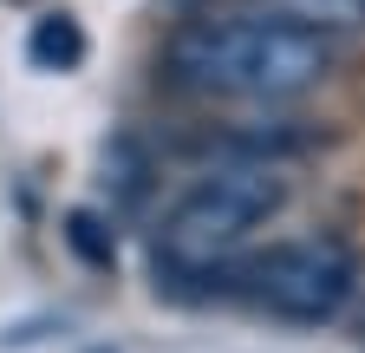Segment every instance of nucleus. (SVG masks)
I'll use <instances>...</instances> for the list:
<instances>
[{
  "label": "nucleus",
  "mask_w": 365,
  "mask_h": 353,
  "mask_svg": "<svg viewBox=\"0 0 365 353\" xmlns=\"http://www.w3.org/2000/svg\"><path fill=\"white\" fill-rule=\"evenodd\" d=\"M267 14H281L294 26H313V33H327V39H352L365 33V0H261Z\"/></svg>",
  "instance_id": "nucleus-4"
},
{
  "label": "nucleus",
  "mask_w": 365,
  "mask_h": 353,
  "mask_svg": "<svg viewBox=\"0 0 365 353\" xmlns=\"http://www.w3.org/2000/svg\"><path fill=\"white\" fill-rule=\"evenodd\" d=\"M281 203H287V176L274 170V164H261V157L215 164V170H202L196 184L163 209V223H157V262H163L170 275H209Z\"/></svg>",
  "instance_id": "nucleus-2"
},
{
  "label": "nucleus",
  "mask_w": 365,
  "mask_h": 353,
  "mask_svg": "<svg viewBox=\"0 0 365 353\" xmlns=\"http://www.w3.org/2000/svg\"><path fill=\"white\" fill-rule=\"evenodd\" d=\"M235 288L248 294V307L274 321H294V327H319L352 307L359 294V249L339 236H294V242H274L261 255L242 262Z\"/></svg>",
  "instance_id": "nucleus-3"
},
{
  "label": "nucleus",
  "mask_w": 365,
  "mask_h": 353,
  "mask_svg": "<svg viewBox=\"0 0 365 353\" xmlns=\"http://www.w3.org/2000/svg\"><path fill=\"white\" fill-rule=\"evenodd\" d=\"M346 39H327L313 26H294L281 14H209L176 26L170 39V79L182 92H202V99H248V105H281L313 92L319 79H333Z\"/></svg>",
  "instance_id": "nucleus-1"
},
{
  "label": "nucleus",
  "mask_w": 365,
  "mask_h": 353,
  "mask_svg": "<svg viewBox=\"0 0 365 353\" xmlns=\"http://www.w3.org/2000/svg\"><path fill=\"white\" fill-rule=\"evenodd\" d=\"M26 53H33V66H78V53H85V33H78V20H66V14H46L39 26H33V39H26Z\"/></svg>",
  "instance_id": "nucleus-5"
}]
</instances>
